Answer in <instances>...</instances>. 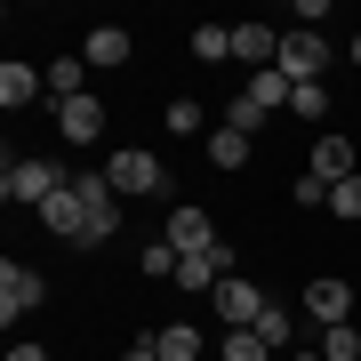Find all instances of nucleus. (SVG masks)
<instances>
[{
	"label": "nucleus",
	"instance_id": "obj_21",
	"mask_svg": "<svg viewBox=\"0 0 361 361\" xmlns=\"http://www.w3.org/2000/svg\"><path fill=\"white\" fill-rule=\"evenodd\" d=\"M177 265H185V257H177L169 241H145V249H137V273H145V281H177Z\"/></svg>",
	"mask_w": 361,
	"mask_h": 361
},
{
	"label": "nucleus",
	"instance_id": "obj_13",
	"mask_svg": "<svg viewBox=\"0 0 361 361\" xmlns=\"http://www.w3.org/2000/svg\"><path fill=\"white\" fill-rule=\"evenodd\" d=\"M153 345H161V361H201V353H209V329H201V322H161Z\"/></svg>",
	"mask_w": 361,
	"mask_h": 361
},
{
	"label": "nucleus",
	"instance_id": "obj_3",
	"mask_svg": "<svg viewBox=\"0 0 361 361\" xmlns=\"http://www.w3.org/2000/svg\"><path fill=\"white\" fill-rule=\"evenodd\" d=\"M297 305H305L313 329H345L353 322V281H345V273H313V281L297 289Z\"/></svg>",
	"mask_w": 361,
	"mask_h": 361
},
{
	"label": "nucleus",
	"instance_id": "obj_27",
	"mask_svg": "<svg viewBox=\"0 0 361 361\" xmlns=\"http://www.w3.org/2000/svg\"><path fill=\"white\" fill-rule=\"evenodd\" d=\"M322 217H361V177H345V185H329V209Z\"/></svg>",
	"mask_w": 361,
	"mask_h": 361
},
{
	"label": "nucleus",
	"instance_id": "obj_14",
	"mask_svg": "<svg viewBox=\"0 0 361 361\" xmlns=\"http://www.w3.org/2000/svg\"><path fill=\"white\" fill-rule=\"evenodd\" d=\"M40 89H49V73H32L25 56H8V65H0V104H8V113H25Z\"/></svg>",
	"mask_w": 361,
	"mask_h": 361
},
{
	"label": "nucleus",
	"instance_id": "obj_6",
	"mask_svg": "<svg viewBox=\"0 0 361 361\" xmlns=\"http://www.w3.org/2000/svg\"><path fill=\"white\" fill-rule=\"evenodd\" d=\"M161 241L177 249V257H201V249H217L225 233L209 225V209H193V201H177V209H169V225H161Z\"/></svg>",
	"mask_w": 361,
	"mask_h": 361
},
{
	"label": "nucleus",
	"instance_id": "obj_7",
	"mask_svg": "<svg viewBox=\"0 0 361 361\" xmlns=\"http://www.w3.org/2000/svg\"><path fill=\"white\" fill-rule=\"evenodd\" d=\"M209 305H217V322H225V329H257V313L273 305V297H265L257 281H241V273H225V281H217V297H209Z\"/></svg>",
	"mask_w": 361,
	"mask_h": 361
},
{
	"label": "nucleus",
	"instance_id": "obj_16",
	"mask_svg": "<svg viewBox=\"0 0 361 361\" xmlns=\"http://www.w3.org/2000/svg\"><path fill=\"white\" fill-rule=\"evenodd\" d=\"M241 89H249V97H257V104H265V113H289V97H297V80H289L281 65H273V73H249V80H241Z\"/></svg>",
	"mask_w": 361,
	"mask_h": 361
},
{
	"label": "nucleus",
	"instance_id": "obj_30",
	"mask_svg": "<svg viewBox=\"0 0 361 361\" xmlns=\"http://www.w3.org/2000/svg\"><path fill=\"white\" fill-rule=\"evenodd\" d=\"M281 361H329V353H322V345H289Z\"/></svg>",
	"mask_w": 361,
	"mask_h": 361
},
{
	"label": "nucleus",
	"instance_id": "obj_1",
	"mask_svg": "<svg viewBox=\"0 0 361 361\" xmlns=\"http://www.w3.org/2000/svg\"><path fill=\"white\" fill-rule=\"evenodd\" d=\"M65 185H73V169L56 161V153H16L8 169H0V201H8V209H32V217L65 193Z\"/></svg>",
	"mask_w": 361,
	"mask_h": 361
},
{
	"label": "nucleus",
	"instance_id": "obj_17",
	"mask_svg": "<svg viewBox=\"0 0 361 361\" xmlns=\"http://www.w3.org/2000/svg\"><path fill=\"white\" fill-rule=\"evenodd\" d=\"M289 113H297V121H313V129H322V121L337 113V97H329V80H297V97H289Z\"/></svg>",
	"mask_w": 361,
	"mask_h": 361
},
{
	"label": "nucleus",
	"instance_id": "obj_25",
	"mask_svg": "<svg viewBox=\"0 0 361 361\" xmlns=\"http://www.w3.org/2000/svg\"><path fill=\"white\" fill-rule=\"evenodd\" d=\"M313 345H322L329 361H361V329H353V322H345V329H322Z\"/></svg>",
	"mask_w": 361,
	"mask_h": 361
},
{
	"label": "nucleus",
	"instance_id": "obj_26",
	"mask_svg": "<svg viewBox=\"0 0 361 361\" xmlns=\"http://www.w3.org/2000/svg\"><path fill=\"white\" fill-rule=\"evenodd\" d=\"M289 201H297V209H329V185H322V177H305V169H297V177H289Z\"/></svg>",
	"mask_w": 361,
	"mask_h": 361
},
{
	"label": "nucleus",
	"instance_id": "obj_5",
	"mask_svg": "<svg viewBox=\"0 0 361 361\" xmlns=\"http://www.w3.org/2000/svg\"><path fill=\"white\" fill-rule=\"evenodd\" d=\"M305 177H322V185H345V177H361V145L337 129V137H313L305 145Z\"/></svg>",
	"mask_w": 361,
	"mask_h": 361
},
{
	"label": "nucleus",
	"instance_id": "obj_24",
	"mask_svg": "<svg viewBox=\"0 0 361 361\" xmlns=\"http://www.w3.org/2000/svg\"><path fill=\"white\" fill-rule=\"evenodd\" d=\"M193 56L201 65H225L233 56V25H193Z\"/></svg>",
	"mask_w": 361,
	"mask_h": 361
},
{
	"label": "nucleus",
	"instance_id": "obj_9",
	"mask_svg": "<svg viewBox=\"0 0 361 361\" xmlns=\"http://www.w3.org/2000/svg\"><path fill=\"white\" fill-rule=\"evenodd\" d=\"M129 56H137L129 25H89V32H80V65H89V73H121Z\"/></svg>",
	"mask_w": 361,
	"mask_h": 361
},
{
	"label": "nucleus",
	"instance_id": "obj_4",
	"mask_svg": "<svg viewBox=\"0 0 361 361\" xmlns=\"http://www.w3.org/2000/svg\"><path fill=\"white\" fill-rule=\"evenodd\" d=\"M40 297H49V273H40V265H0V322H25V313H40Z\"/></svg>",
	"mask_w": 361,
	"mask_h": 361
},
{
	"label": "nucleus",
	"instance_id": "obj_23",
	"mask_svg": "<svg viewBox=\"0 0 361 361\" xmlns=\"http://www.w3.org/2000/svg\"><path fill=\"white\" fill-rule=\"evenodd\" d=\"M257 337H265L273 353H281V345H297V313H289V305H265V313H257Z\"/></svg>",
	"mask_w": 361,
	"mask_h": 361
},
{
	"label": "nucleus",
	"instance_id": "obj_28",
	"mask_svg": "<svg viewBox=\"0 0 361 361\" xmlns=\"http://www.w3.org/2000/svg\"><path fill=\"white\" fill-rule=\"evenodd\" d=\"M121 361H161V345H153V329H145L137 345H121Z\"/></svg>",
	"mask_w": 361,
	"mask_h": 361
},
{
	"label": "nucleus",
	"instance_id": "obj_29",
	"mask_svg": "<svg viewBox=\"0 0 361 361\" xmlns=\"http://www.w3.org/2000/svg\"><path fill=\"white\" fill-rule=\"evenodd\" d=\"M0 361H49V345H25V337H16V345L0 353Z\"/></svg>",
	"mask_w": 361,
	"mask_h": 361
},
{
	"label": "nucleus",
	"instance_id": "obj_20",
	"mask_svg": "<svg viewBox=\"0 0 361 361\" xmlns=\"http://www.w3.org/2000/svg\"><path fill=\"white\" fill-rule=\"evenodd\" d=\"M201 121H209V113H201V97H169L161 129H169V137H201Z\"/></svg>",
	"mask_w": 361,
	"mask_h": 361
},
{
	"label": "nucleus",
	"instance_id": "obj_12",
	"mask_svg": "<svg viewBox=\"0 0 361 361\" xmlns=\"http://www.w3.org/2000/svg\"><path fill=\"white\" fill-rule=\"evenodd\" d=\"M233 65L273 73V65H281V25H233Z\"/></svg>",
	"mask_w": 361,
	"mask_h": 361
},
{
	"label": "nucleus",
	"instance_id": "obj_19",
	"mask_svg": "<svg viewBox=\"0 0 361 361\" xmlns=\"http://www.w3.org/2000/svg\"><path fill=\"white\" fill-rule=\"evenodd\" d=\"M217 361H273V345H265L257 329H225L217 337Z\"/></svg>",
	"mask_w": 361,
	"mask_h": 361
},
{
	"label": "nucleus",
	"instance_id": "obj_18",
	"mask_svg": "<svg viewBox=\"0 0 361 361\" xmlns=\"http://www.w3.org/2000/svg\"><path fill=\"white\" fill-rule=\"evenodd\" d=\"M265 121H273V113H265V104L249 97V89H233V97H225V129H241V137H257Z\"/></svg>",
	"mask_w": 361,
	"mask_h": 361
},
{
	"label": "nucleus",
	"instance_id": "obj_10",
	"mask_svg": "<svg viewBox=\"0 0 361 361\" xmlns=\"http://www.w3.org/2000/svg\"><path fill=\"white\" fill-rule=\"evenodd\" d=\"M56 137H65L73 153L104 145V104H97V89H89V97H73V104H56Z\"/></svg>",
	"mask_w": 361,
	"mask_h": 361
},
{
	"label": "nucleus",
	"instance_id": "obj_31",
	"mask_svg": "<svg viewBox=\"0 0 361 361\" xmlns=\"http://www.w3.org/2000/svg\"><path fill=\"white\" fill-rule=\"evenodd\" d=\"M345 56H353V73H361V25H353V40H345Z\"/></svg>",
	"mask_w": 361,
	"mask_h": 361
},
{
	"label": "nucleus",
	"instance_id": "obj_8",
	"mask_svg": "<svg viewBox=\"0 0 361 361\" xmlns=\"http://www.w3.org/2000/svg\"><path fill=\"white\" fill-rule=\"evenodd\" d=\"M281 73L289 80H329V40L305 32V25H289L281 32Z\"/></svg>",
	"mask_w": 361,
	"mask_h": 361
},
{
	"label": "nucleus",
	"instance_id": "obj_15",
	"mask_svg": "<svg viewBox=\"0 0 361 361\" xmlns=\"http://www.w3.org/2000/svg\"><path fill=\"white\" fill-rule=\"evenodd\" d=\"M249 153H257V137L225 129V121H217V129H209V169H225V177H233V169H249Z\"/></svg>",
	"mask_w": 361,
	"mask_h": 361
},
{
	"label": "nucleus",
	"instance_id": "obj_11",
	"mask_svg": "<svg viewBox=\"0 0 361 361\" xmlns=\"http://www.w3.org/2000/svg\"><path fill=\"white\" fill-rule=\"evenodd\" d=\"M233 273V241H217V249H201V257H185L177 265V281L169 289H185V297H217V281Z\"/></svg>",
	"mask_w": 361,
	"mask_h": 361
},
{
	"label": "nucleus",
	"instance_id": "obj_22",
	"mask_svg": "<svg viewBox=\"0 0 361 361\" xmlns=\"http://www.w3.org/2000/svg\"><path fill=\"white\" fill-rule=\"evenodd\" d=\"M49 97H56V104L89 97V89H80V56H49Z\"/></svg>",
	"mask_w": 361,
	"mask_h": 361
},
{
	"label": "nucleus",
	"instance_id": "obj_2",
	"mask_svg": "<svg viewBox=\"0 0 361 361\" xmlns=\"http://www.w3.org/2000/svg\"><path fill=\"white\" fill-rule=\"evenodd\" d=\"M97 169L113 177V193H121V201H153V193H169V161H161V153H145V145H129V153H104Z\"/></svg>",
	"mask_w": 361,
	"mask_h": 361
}]
</instances>
